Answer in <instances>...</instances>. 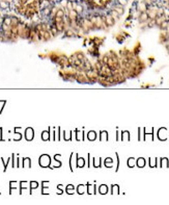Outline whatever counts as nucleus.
I'll return each instance as SVG.
<instances>
[{
  "instance_id": "1a4fd4ad",
  "label": "nucleus",
  "mask_w": 169,
  "mask_h": 205,
  "mask_svg": "<svg viewBox=\"0 0 169 205\" xmlns=\"http://www.w3.org/2000/svg\"><path fill=\"white\" fill-rule=\"evenodd\" d=\"M100 193L102 194V195H105V194L108 193V187L107 185H101L100 186Z\"/></svg>"
},
{
  "instance_id": "b1692460",
  "label": "nucleus",
  "mask_w": 169,
  "mask_h": 205,
  "mask_svg": "<svg viewBox=\"0 0 169 205\" xmlns=\"http://www.w3.org/2000/svg\"><path fill=\"white\" fill-rule=\"evenodd\" d=\"M100 163H101V158L94 159V167H100Z\"/></svg>"
},
{
  "instance_id": "a878e982",
  "label": "nucleus",
  "mask_w": 169,
  "mask_h": 205,
  "mask_svg": "<svg viewBox=\"0 0 169 205\" xmlns=\"http://www.w3.org/2000/svg\"><path fill=\"white\" fill-rule=\"evenodd\" d=\"M112 187L114 189V190H112V194H115V193L118 194V186H117V185H113Z\"/></svg>"
},
{
  "instance_id": "7ed1b4c3",
  "label": "nucleus",
  "mask_w": 169,
  "mask_h": 205,
  "mask_svg": "<svg viewBox=\"0 0 169 205\" xmlns=\"http://www.w3.org/2000/svg\"><path fill=\"white\" fill-rule=\"evenodd\" d=\"M105 23H106V25H107L108 27H111V26H113V25L115 24V20H114L110 15H108L105 18Z\"/></svg>"
},
{
  "instance_id": "ddd939ff",
  "label": "nucleus",
  "mask_w": 169,
  "mask_h": 205,
  "mask_svg": "<svg viewBox=\"0 0 169 205\" xmlns=\"http://www.w3.org/2000/svg\"><path fill=\"white\" fill-rule=\"evenodd\" d=\"M112 164H113V160L111 158H106L105 159V166L106 167H112Z\"/></svg>"
},
{
  "instance_id": "393cba45",
  "label": "nucleus",
  "mask_w": 169,
  "mask_h": 205,
  "mask_svg": "<svg viewBox=\"0 0 169 205\" xmlns=\"http://www.w3.org/2000/svg\"><path fill=\"white\" fill-rule=\"evenodd\" d=\"M30 185H31V189L33 190V189H36V187H38L39 183H38V182H34L33 181V182H31V183H30Z\"/></svg>"
},
{
  "instance_id": "6ab92c4d",
  "label": "nucleus",
  "mask_w": 169,
  "mask_h": 205,
  "mask_svg": "<svg viewBox=\"0 0 169 205\" xmlns=\"http://www.w3.org/2000/svg\"><path fill=\"white\" fill-rule=\"evenodd\" d=\"M138 10H139L141 13H143V12H146V6H145L144 4H139V6H138Z\"/></svg>"
},
{
  "instance_id": "4468645a",
  "label": "nucleus",
  "mask_w": 169,
  "mask_h": 205,
  "mask_svg": "<svg viewBox=\"0 0 169 205\" xmlns=\"http://www.w3.org/2000/svg\"><path fill=\"white\" fill-rule=\"evenodd\" d=\"M2 23L6 24V25H8V26H10V24H11V18H10V17H5V18L3 19V22H2Z\"/></svg>"
},
{
  "instance_id": "a211bd4d",
  "label": "nucleus",
  "mask_w": 169,
  "mask_h": 205,
  "mask_svg": "<svg viewBox=\"0 0 169 205\" xmlns=\"http://www.w3.org/2000/svg\"><path fill=\"white\" fill-rule=\"evenodd\" d=\"M101 139H105V141H107L108 139V133L106 131H102L101 132Z\"/></svg>"
},
{
  "instance_id": "6e6552de",
  "label": "nucleus",
  "mask_w": 169,
  "mask_h": 205,
  "mask_svg": "<svg viewBox=\"0 0 169 205\" xmlns=\"http://www.w3.org/2000/svg\"><path fill=\"white\" fill-rule=\"evenodd\" d=\"M87 138L89 139V141H94V139L97 138V133L94 131H89L87 133Z\"/></svg>"
},
{
  "instance_id": "412c9836",
  "label": "nucleus",
  "mask_w": 169,
  "mask_h": 205,
  "mask_svg": "<svg viewBox=\"0 0 169 205\" xmlns=\"http://www.w3.org/2000/svg\"><path fill=\"white\" fill-rule=\"evenodd\" d=\"M118 3L120 6H125L128 4V0H118Z\"/></svg>"
},
{
  "instance_id": "cd10ccee",
  "label": "nucleus",
  "mask_w": 169,
  "mask_h": 205,
  "mask_svg": "<svg viewBox=\"0 0 169 205\" xmlns=\"http://www.w3.org/2000/svg\"><path fill=\"white\" fill-rule=\"evenodd\" d=\"M150 167H155V166H156V164H155V163H156V159H155V161L151 160V159H150Z\"/></svg>"
},
{
  "instance_id": "f8f14e48",
  "label": "nucleus",
  "mask_w": 169,
  "mask_h": 205,
  "mask_svg": "<svg viewBox=\"0 0 169 205\" xmlns=\"http://www.w3.org/2000/svg\"><path fill=\"white\" fill-rule=\"evenodd\" d=\"M121 138L122 139H130V133H129V131H122L121 132Z\"/></svg>"
},
{
  "instance_id": "5701e85b",
  "label": "nucleus",
  "mask_w": 169,
  "mask_h": 205,
  "mask_svg": "<svg viewBox=\"0 0 169 205\" xmlns=\"http://www.w3.org/2000/svg\"><path fill=\"white\" fill-rule=\"evenodd\" d=\"M63 16H64V14H63V12H62V10H58V12L56 13V17H60V18H63Z\"/></svg>"
},
{
  "instance_id": "423d86ee",
  "label": "nucleus",
  "mask_w": 169,
  "mask_h": 205,
  "mask_svg": "<svg viewBox=\"0 0 169 205\" xmlns=\"http://www.w3.org/2000/svg\"><path fill=\"white\" fill-rule=\"evenodd\" d=\"M136 164L138 166L139 168H143L145 166V159L144 158H142V157H140V158H138L136 160Z\"/></svg>"
},
{
  "instance_id": "9b49d317",
  "label": "nucleus",
  "mask_w": 169,
  "mask_h": 205,
  "mask_svg": "<svg viewBox=\"0 0 169 205\" xmlns=\"http://www.w3.org/2000/svg\"><path fill=\"white\" fill-rule=\"evenodd\" d=\"M114 10L118 14V15L120 16V15H124V13H125V10H124V8H122L121 6H116L115 8H114Z\"/></svg>"
},
{
  "instance_id": "bb28decb",
  "label": "nucleus",
  "mask_w": 169,
  "mask_h": 205,
  "mask_svg": "<svg viewBox=\"0 0 169 205\" xmlns=\"http://www.w3.org/2000/svg\"><path fill=\"white\" fill-rule=\"evenodd\" d=\"M83 187H84L83 185H79L78 186V193L79 194H83Z\"/></svg>"
},
{
  "instance_id": "f03ea898",
  "label": "nucleus",
  "mask_w": 169,
  "mask_h": 205,
  "mask_svg": "<svg viewBox=\"0 0 169 205\" xmlns=\"http://www.w3.org/2000/svg\"><path fill=\"white\" fill-rule=\"evenodd\" d=\"M148 19L150 18H148V15H147L146 12H143V13L140 14V16H139V22L140 23H147Z\"/></svg>"
},
{
  "instance_id": "0eeeda50",
  "label": "nucleus",
  "mask_w": 169,
  "mask_h": 205,
  "mask_svg": "<svg viewBox=\"0 0 169 205\" xmlns=\"http://www.w3.org/2000/svg\"><path fill=\"white\" fill-rule=\"evenodd\" d=\"M167 25H168V20H164V21H163L162 23L160 24L159 28H160V29H161L162 31H165V30H167Z\"/></svg>"
},
{
  "instance_id": "f257e3e1",
  "label": "nucleus",
  "mask_w": 169,
  "mask_h": 205,
  "mask_svg": "<svg viewBox=\"0 0 169 205\" xmlns=\"http://www.w3.org/2000/svg\"><path fill=\"white\" fill-rule=\"evenodd\" d=\"M39 164L42 167H48L50 164V157L48 155H43L39 158Z\"/></svg>"
},
{
  "instance_id": "4be33fe9",
  "label": "nucleus",
  "mask_w": 169,
  "mask_h": 205,
  "mask_svg": "<svg viewBox=\"0 0 169 205\" xmlns=\"http://www.w3.org/2000/svg\"><path fill=\"white\" fill-rule=\"evenodd\" d=\"M24 163H25V164H24V167H30V159L29 158H25L24 159Z\"/></svg>"
},
{
  "instance_id": "aec40b11",
  "label": "nucleus",
  "mask_w": 169,
  "mask_h": 205,
  "mask_svg": "<svg viewBox=\"0 0 169 205\" xmlns=\"http://www.w3.org/2000/svg\"><path fill=\"white\" fill-rule=\"evenodd\" d=\"M0 7L1 8H7L8 7V3L7 2H5V1H2V2H0Z\"/></svg>"
},
{
  "instance_id": "20e7f679",
  "label": "nucleus",
  "mask_w": 169,
  "mask_h": 205,
  "mask_svg": "<svg viewBox=\"0 0 169 205\" xmlns=\"http://www.w3.org/2000/svg\"><path fill=\"white\" fill-rule=\"evenodd\" d=\"M33 130L32 128H27L26 131H25V138H26V139H28V141H31V139L33 138Z\"/></svg>"
},
{
  "instance_id": "39448f33",
  "label": "nucleus",
  "mask_w": 169,
  "mask_h": 205,
  "mask_svg": "<svg viewBox=\"0 0 169 205\" xmlns=\"http://www.w3.org/2000/svg\"><path fill=\"white\" fill-rule=\"evenodd\" d=\"M49 31H50L51 36H52V38H53V36H58V33H59V31H58V29L56 28L55 24H54L53 26H51V27H50Z\"/></svg>"
},
{
  "instance_id": "dca6fc26",
  "label": "nucleus",
  "mask_w": 169,
  "mask_h": 205,
  "mask_svg": "<svg viewBox=\"0 0 169 205\" xmlns=\"http://www.w3.org/2000/svg\"><path fill=\"white\" fill-rule=\"evenodd\" d=\"M77 166L80 167V168H82L83 166H84V159H83V158H78V159H77Z\"/></svg>"
},
{
  "instance_id": "2eb2a0df",
  "label": "nucleus",
  "mask_w": 169,
  "mask_h": 205,
  "mask_svg": "<svg viewBox=\"0 0 169 205\" xmlns=\"http://www.w3.org/2000/svg\"><path fill=\"white\" fill-rule=\"evenodd\" d=\"M116 39H117V41H118V43H122V42L125 41V36L122 35L121 32H120L119 35L116 36Z\"/></svg>"
},
{
  "instance_id": "9d476101",
  "label": "nucleus",
  "mask_w": 169,
  "mask_h": 205,
  "mask_svg": "<svg viewBox=\"0 0 169 205\" xmlns=\"http://www.w3.org/2000/svg\"><path fill=\"white\" fill-rule=\"evenodd\" d=\"M135 164H136V160H135L134 158L131 157V158L128 159V166L130 167V168H133L134 166H135Z\"/></svg>"
},
{
  "instance_id": "f3484780",
  "label": "nucleus",
  "mask_w": 169,
  "mask_h": 205,
  "mask_svg": "<svg viewBox=\"0 0 169 205\" xmlns=\"http://www.w3.org/2000/svg\"><path fill=\"white\" fill-rule=\"evenodd\" d=\"M42 138H43L44 141H48V139H49V132H48V131H44V132H43V134H42Z\"/></svg>"
}]
</instances>
